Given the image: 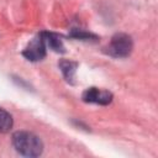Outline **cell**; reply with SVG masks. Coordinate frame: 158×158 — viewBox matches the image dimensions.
I'll use <instances>...</instances> for the list:
<instances>
[{
  "mask_svg": "<svg viewBox=\"0 0 158 158\" xmlns=\"http://www.w3.org/2000/svg\"><path fill=\"white\" fill-rule=\"evenodd\" d=\"M59 68L63 73V77L65 78V80L70 84L74 83V78H75V70H77V67L78 64L73 60H68V59H62L59 62Z\"/></svg>",
  "mask_w": 158,
  "mask_h": 158,
  "instance_id": "6",
  "label": "cell"
},
{
  "mask_svg": "<svg viewBox=\"0 0 158 158\" xmlns=\"http://www.w3.org/2000/svg\"><path fill=\"white\" fill-rule=\"evenodd\" d=\"M15 149L25 157H38L43 151V143L36 135L27 131H17L12 135Z\"/></svg>",
  "mask_w": 158,
  "mask_h": 158,
  "instance_id": "1",
  "label": "cell"
},
{
  "mask_svg": "<svg viewBox=\"0 0 158 158\" xmlns=\"http://www.w3.org/2000/svg\"><path fill=\"white\" fill-rule=\"evenodd\" d=\"M70 37L77 38V40H83V41H90V40H96L98 37L90 32L83 31V30H73L70 33Z\"/></svg>",
  "mask_w": 158,
  "mask_h": 158,
  "instance_id": "8",
  "label": "cell"
},
{
  "mask_svg": "<svg viewBox=\"0 0 158 158\" xmlns=\"http://www.w3.org/2000/svg\"><path fill=\"white\" fill-rule=\"evenodd\" d=\"M133 48V42L132 38L126 35V33H116L109 46H107V53L115 58H125L127 56H130V53L132 52Z\"/></svg>",
  "mask_w": 158,
  "mask_h": 158,
  "instance_id": "2",
  "label": "cell"
},
{
  "mask_svg": "<svg viewBox=\"0 0 158 158\" xmlns=\"http://www.w3.org/2000/svg\"><path fill=\"white\" fill-rule=\"evenodd\" d=\"M22 56L31 62H37L41 60L42 58H44L46 56V43L42 38V36H37L36 38H33L27 47L23 49Z\"/></svg>",
  "mask_w": 158,
  "mask_h": 158,
  "instance_id": "3",
  "label": "cell"
},
{
  "mask_svg": "<svg viewBox=\"0 0 158 158\" xmlns=\"http://www.w3.org/2000/svg\"><path fill=\"white\" fill-rule=\"evenodd\" d=\"M81 98L85 102L107 105L112 100V94L107 90H102V89H99V88H88L83 93Z\"/></svg>",
  "mask_w": 158,
  "mask_h": 158,
  "instance_id": "4",
  "label": "cell"
},
{
  "mask_svg": "<svg viewBox=\"0 0 158 158\" xmlns=\"http://www.w3.org/2000/svg\"><path fill=\"white\" fill-rule=\"evenodd\" d=\"M14 125V120L12 116L4 109L0 107V132L1 133H6L12 128Z\"/></svg>",
  "mask_w": 158,
  "mask_h": 158,
  "instance_id": "7",
  "label": "cell"
},
{
  "mask_svg": "<svg viewBox=\"0 0 158 158\" xmlns=\"http://www.w3.org/2000/svg\"><path fill=\"white\" fill-rule=\"evenodd\" d=\"M46 43V47H49L51 49H53L54 52H64V46H63V42L62 40L56 35V33H52V32H42L40 33Z\"/></svg>",
  "mask_w": 158,
  "mask_h": 158,
  "instance_id": "5",
  "label": "cell"
}]
</instances>
